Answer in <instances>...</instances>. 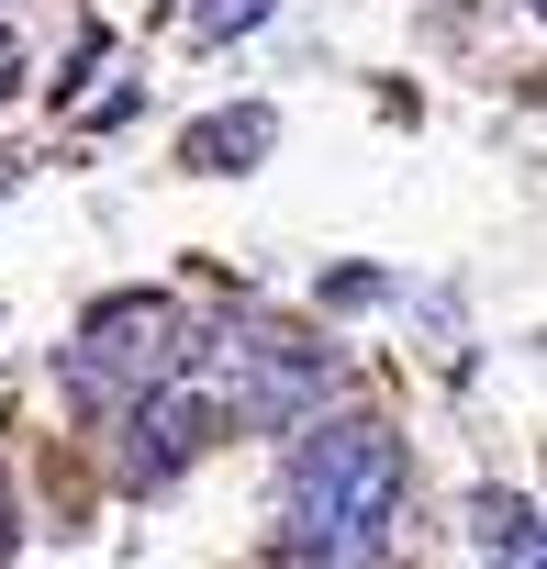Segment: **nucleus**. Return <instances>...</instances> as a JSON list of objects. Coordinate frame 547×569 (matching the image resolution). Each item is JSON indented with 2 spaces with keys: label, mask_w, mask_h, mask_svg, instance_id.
<instances>
[{
  "label": "nucleus",
  "mask_w": 547,
  "mask_h": 569,
  "mask_svg": "<svg viewBox=\"0 0 547 569\" xmlns=\"http://www.w3.org/2000/svg\"><path fill=\"white\" fill-rule=\"evenodd\" d=\"M223 425H235V413H223V402H201V391H146V402H123V480H135V491L179 480Z\"/></svg>",
  "instance_id": "4"
},
{
  "label": "nucleus",
  "mask_w": 547,
  "mask_h": 569,
  "mask_svg": "<svg viewBox=\"0 0 547 569\" xmlns=\"http://www.w3.org/2000/svg\"><path fill=\"white\" fill-rule=\"evenodd\" d=\"M280 0H190V23H201V46H223V34H246V23H268Z\"/></svg>",
  "instance_id": "7"
},
{
  "label": "nucleus",
  "mask_w": 547,
  "mask_h": 569,
  "mask_svg": "<svg viewBox=\"0 0 547 569\" xmlns=\"http://www.w3.org/2000/svg\"><path fill=\"white\" fill-rule=\"evenodd\" d=\"M414 502V447L380 413H336L280 469V547L302 569H369Z\"/></svg>",
  "instance_id": "1"
},
{
  "label": "nucleus",
  "mask_w": 547,
  "mask_h": 569,
  "mask_svg": "<svg viewBox=\"0 0 547 569\" xmlns=\"http://www.w3.org/2000/svg\"><path fill=\"white\" fill-rule=\"evenodd\" d=\"M190 358H201V336L179 325V302L123 291V302H101V313L68 336L57 380H68L79 402H146V391H179V369H190Z\"/></svg>",
  "instance_id": "2"
},
{
  "label": "nucleus",
  "mask_w": 547,
  "mask_h": 569,
  "mask_svg": "<svg viewBox=\"0 0 547 569\" xmlns=\"http://www.w3.org/2000/svg\"><path fill=\"white\" fill-rule=\"evenodd\" d=\"M469 525H480V547H491L503 569H536V502H525V491H480Z\"/></svg>",
  "instance_id": "6"
},
{
  "label": "nucleus",
  "mask_w": 547,
  "mask_h": 569,
  "mask_svg": "<svg viewBox=\"0 0 547 569\" xmlns=\"http://www.w3.org/2000/svg\"><path fill=\"white\" fill-rule=\"evenodd\" d=\"M0 101H12V46H0Z\"/></svg>",
  "instance_id": "8"
},
{
  "label": "nucleus",
  "mask_w": 547,
  "mask_h": 569,
  "mask_svg": "<svg viewBox=\"0 0 547 569\" xmlns=\"http://www.w3.org/2000/svg\"><path fill=\"white\" fill-rule=\"evenodd\" d=\"M268 134H280V112H268V101L212 112V123L190 134V168H212V179H223V168H257V157H268Z\"/></svg>",
  "instance_id": "5"
},
{
  "label": "nucleus",
  "mask_w": 547,
  "mask_h": 569,
  "mask_svg": "<svg viewBox=\"0 0 547 569\" xmlns=\"http://www.w3.org/2000/svg\"><path fill=\"white\" fill-rule=\"evenodd\" d=\"M0 547H12V502H0Z\"/></svg>",
  "instance_id": "9"
},
{
  "label": "nucleus",
  "mask_w": 547,
  "mask_h": 569,
  "mask_svg": "<svg viewBox=\"0 0 547 569\" xmlns=\"http://www.w3.org/2000/svg\"><path fill=\"white\" fill-rule=\"evenodd\" d=\"M325 380H336V347H325V336L257 325V336H235V402H223V413H246V425H302V413L325 402Z\"/></svg>",
  "instance_id": "3"
}]
</instances>
